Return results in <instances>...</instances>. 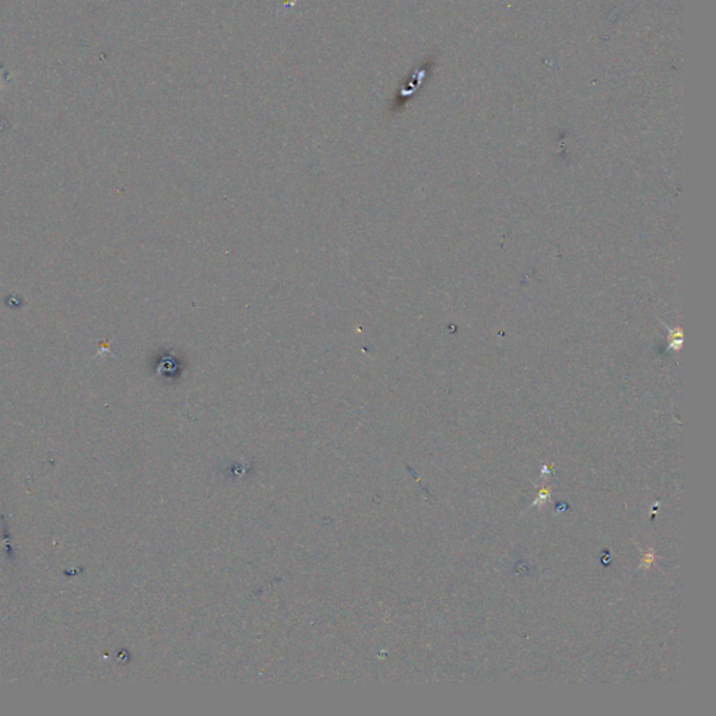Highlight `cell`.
Here are the masks:
<instances>
[{
	"label": "cell",
	"mask_w": 716,
	"mask_h": 716,
	"mask_svg": "<svg viewBox=\"0 0 716 716\" xmlns=\"http://www.w3.org/2000/svg\"><path fill=\"white\" fill-rule=\"evenodd\" d=\"M652 561H653V555H646V557H645V562H646V564L649 562V565H650V562H652Z\"/></svg>",
	"instance_id": "cell-1"
}]
</instances>
